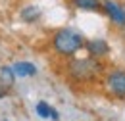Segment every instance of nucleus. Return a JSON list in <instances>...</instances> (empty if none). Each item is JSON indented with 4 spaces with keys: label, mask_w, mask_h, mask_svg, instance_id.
<instances>
[{
    "label": "nucleus",
    "mask_w": 125,
    "mask_h": 121,
    "mask_svg": "<svg viewBox=\"0 0 125 121\" xmlns=\"http://www.w3.org/2000/svg\"><path fill=\"white\" fill-rule=\"evenodd\" d=\"M104 85H106L108 92L114 98L125 100V71L123 69H112L104 79Z\"/></svg>",
    "instance_id": "nucleus-3"
},
{
    "label": "nucleus",
    "mask_w": 125,
    "mask_h": 121,
    "mask_svg": "<svg viewBox=\"0 0 125 121\" xmlns=\"http://www.w3.org/2000/svg\"><path fill=\"white\" fill-rule=\"evenodd\" d=\"M67 71H69V77L73 81H77V83H89V81H94L96 77L102 73V63H100V60L89 56V58H81V60L69 61Z\"/></svg>",
    "instance_id": "nucleus-1"
},
{
    "label": "nucleus",
    "mask_w": 125,
    "mask_h": 121,
    "mask_svg": "<svg viewBox=\"0 0 125 121\" xmlns=\"http://www.w3.org/2000/svg\"><path fill=\"white\" fill-rule=\"evenodd\" d=\"M12 69H14V73L17 77H27V75H35L37 73V67L33 63H29V61H17Z\"/></svg>",
    "instance_id": "nucleus-6"
},
{
    "label": "nucleus",
    "mask_w": 125,
    "mask_h": 121,
    "mask_svg": "<svg viewBox=\"0 0 125 121\" xmlns=\"http://www.w3.org/2000/svg\"><path fill=\"white\" fill-rule=\"evenodd\" d=\"M4 92H6V89H0V96H4Z\"/></svg>",
    "instance_id": "nucleus-12"
},
{
    "label": "nucleus",
    "mask_w": 125,
    "mask_h": 121,
    "mask_svg": "<svg viewBox=\"0 0 125 121\" xmlns=\"http://www.w3.org/2000/svg\"><path fill=\"white\" fill-rule=\"evenodd\" d=\"M39 15H41V10H39L37 6H25V8L21 10V17H23V21H27V23L37 21Z\"/></svg>",
    "instance_id": "nucleus-8"
},
{
    "label": "nucleus",
    "mask_w": 125,
    "mask_h": 121,
    "mask_svg": "<svg viewBox=\"0 0 125 121\" xmlns=\"http://www.w3.org/2000/svg\"><path fill=\"white\" fill-rule=\"evenodd\" d=\"M87 46V52H89V56H93L96 60H102V58H106L110 52V46L106 40H102V39H93V40H87L85 42Z\"/></svg>",
    "instance_id": "nucleus-4"
},
{
    "label": "nucleus",
    "mask_w": 125,
    "mask_h": 121,
    "mask_svg": "<svg viewBox=\"0 0 125 121\" xmlns=\"http://www.w3.org/2000/svg\"><path fill=\"white\" fill-rule=\"evenodd\" d=\"M14 75H16V73H14L12 67H0V77H2V81H4L8 87L14 83Z\"/></svg>",
    "instance_id": "nucleus-9"
},
{
    "label": "nucleus",
    "mask_w": 125,
    "mask_h": 121,
    "mask_svg": "<svg viewBox=\"0 0 125 121\" xmlns=\"http://www.w3.org/2000/svg\"><path fill=\"white\" fill-rule=\"evenodd\" d=\"M54 50L60 54V56H73L77 50H81L85 46V39L75 33V31L69 29H60L56 35H54Z\"/></svg>",
    "instance_id": "nucleus-2"
},
{
    "label": "nucleus",
    "mask_w": 125,
    "mask_h": 121,
    "mask_svg": "<svg viewBox=\"0 0 125 121\" xmlns=\"http://www.w3.org/2000/svg\"><path fill=\"white\" fill-rule=\"evenodd\" d=\"M50 117H52L54 121H58V119H60V115H58V111H56L54 108H52V111H50Z\"/></svg>",
    "instance_id": "nucleus-11"
},
{
    "label": "nucleus",
    "mask_w": 125,
    "mask_h": 121,
    "mask_svg": "<svg viewBox=\"0 0 125 121\" xmlns=\"http://www.w3.org/2000/svg\"><path fill=\"white\" fill-rule=\"evenodd\" d=\"M71 4L79 10H89V12H98L102 8L100 0H71Z\"/></svg>",
    "instance_id": "nucleus-7"
},
{
    "label": "nucleus",
    "mask_w": 125,
    "mask_h": 121,
    "mask_svg": "<svg viewBox=\"0 0 125 121\" xmlns=\"http://www.w3.org/2000/svg\"><path fill=\"white\" fill-rule=\"evenodd\" d=\"M50 111H52V108L48 106L46 102H39L37 104V113L41 117H50Z\"/></svg>",
    "instance_id": "nucleus-10"
},
{
    "label": "nucleus",
    "mask_w": 125,
    "mask_h": 121,
    "mask_svg": "<svg viewBox=\"0 0 125 121\" xmlns=\"http://www.w3.org/2000/svg\"><path fill=\"white\" fill-rule=\"evenodd\" d=\"M102 8L106 10V14L110 15V19L115 23V25H125V12L121 10V6L117 4V2H114V0H106V2H102Z\"/></svg>",
    "instance_id": "nucleus-5"
}]
</instances>
